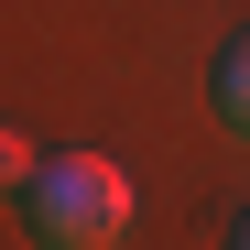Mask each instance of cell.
Returning <instances> with one entry per match:
<instances>
[{
    "instance_id": "cell-1",
    "label": "cell",
    "mask_w": 250,
    "mask_h": 250,
    "mask_svg": "<svg viewBox=\"0 0 250 250\" xmlns=\"http://www.w3.org/2000/svg\"><path fill=\"white\" fill-rule=\"evenodd\" d=\"M22 218L44 250H120L131 229V174H120L109 152H44L22 185Z\"/></svg>"
},
{
    "instance_id": "cell-2",
    "label": "cell",
    "mask_w": 250,
    "mask_h": 250,
    "mask_svg": "<svg viewBox=\"0 0 250 250\" xmlns=\"http://www.w3.org/2000/svg\"><path fill=\"white\" fill-rule=\"evenodd\" d=\"M218 120H229L239 142H250V33H239V44L218 55Z\"/></svg>"
},
{
    "instance_id": "cell-4",
    "label": "cell",
    "mask_w": 250,
    "mask_h": 250,
    "mask_svg": "<svg viewBox=\"0 0 250 250\" xmlns=\"http://www.w3.org/2000/svg\"><path fill=\"white\" fill-rule=\"evenodd\" d=\"M229 250H250V218H239V229H229Z\"/></svg>"
},
{
    "instance_id": "cell-3",
    "label": "cell",
    "mask_w": 250,
    "mask_h": 250,
    "mask_svg": "<svg viewBox=\"0 0 250 250\" xmlns=\"http://www.w3.org/2000/svg\"><path fill=\"white\" fill-rule=\"evenodd\" d=\"M33 163H44V152H33V142L11 131V120H0V185H11V196H22V185H33Z\"/></svg>"
}]
</instances>
